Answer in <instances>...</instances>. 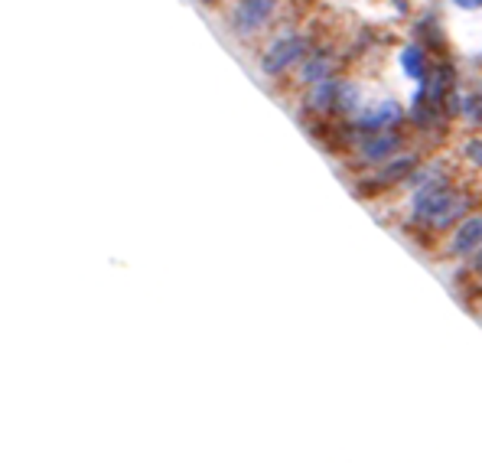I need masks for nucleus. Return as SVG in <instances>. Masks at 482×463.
<instances>
[{
    "instance_id": "obj_1",
    "label": "nucleus",
    "mask_w": 482,
    "mask_h": 463,
    "mask_svg": "<svg viewBox=\"0 0 482 463\" xmlns=\"http://www.w3.org/2000/svg\"><path fill=\"white\" fill-rule=\"evenodd\" d=\"M482 251V212H473L453 229V235L446 239L444 255L446 258H473Z\"/></svg>"
},
{
    "instance_id": "obj_2",
    "label": "nucleus",
    "mask_w": 482,
    "mask_h": 463,
    "mask_svg": "<svg viewBox=\"0 0 482 463\" xmlns=\"http://www.w3.org/2000/svg\"><path fill=\"white\" fill-rule=\"evenodd\" d=\"M401 147H404V137L401 131H382V134H368V137L359 140V157L365 163H388L391 157L401 154Z\"/></svg>"
},
{
    "instance_id": "obj_3",
    "label": "nucleus",
    "mask_w": 482,
    "mask_h": 463,
    "mask_svg": "<svg viewBox=\"0 0 482 463\" xmlns=\"http://www.w3.org/2000/svg\"><path fill=\"white\" fill-rule=\"evenodd\" d=\"M401 121H404V108H401L398 101H382L378 108L359 115L355 128H362L365 134H382V131H394Z\"/></svg>"
},
{
    "instance_id": "obj_4",
    "label": "nucleus",
    "mask_w": 482,
    "mask_h": 463,
    "mask_svg": "<svg viewBox=\"0 0 482 463\" xmlns=\"http://www.w3.org/2000/svg\"><path fill=\"white\" fill-rule=\"evenodd\" d=\"M303 53H306V39H303V36L281 39V43H274V49L264 56L261 69L268 72V76H274V72H283L287 66H293V62H297Z\"/></svg>"
},
{
    "instance_id": "obj_5",
    "label": "nucleus",
    "mask_w": 482,
    "mask_h": 463,
    "mask_svg": "<svg viewBox=\"0 0 482 463\" xmlns=\"http://www.w3.org/2000/svg\"><path fill=\"white\" fill-rule=\"evenodd\" d=\"M277 0H241L235 10V26L238 33H254L258 26H264L274 14Z\"/></svg>"
},
{
    "instance_id": "obj_6",
    "label": "nucleus",
    "mask_w": 482,
    "mask_h": 463,
    "mask_svg": "<svg viewBox=\"0 0 482 463\" xmlns=\"http://www.w3.org/2000/svg\"><path fill=\"white\" fill-rule=\"evenodd\" d=\"M414 170H417V154H398V157H391V160L384 163L382 170H378L375 183H378V186L398 183V180H404L407 173H414Z\"/></svg>"
},
{
    "instance_id": "obj_7",
    "label": "nucleus",
    "mask_w": 482,
    "mask_h": 463,
    "mask_svg": "<svg viewBox=\"0 0 482 463\" xmlns=\"http://www.w3.org/2000/svg\"><path fill=\"white\" fill-rule=\"evenodd\" d=\"M401 62H404V69H407V76L411 78H421L424 69H427V66H424V53L417 46H407L404 56H401Z\"/></svg>"
},
{
    "instance_id": "obj_8",
    "label": "nucleus",
    "mask_w": 482,
    "mask_h": 463,
    "mask_svg": "<svg viewBox=\"0 0 482 463\" xmlns=\"http://www.w3.org/2000/svg\"><path fill=\"white\" fill-rule=\"evenodd\" d=\"M463 278H466V281H473V284L479 287V293H482V251H479V255H473V258H469L466 271H463ZM479 293L473 291V293H469V297H473V301H476Z\"/></svg>"
},
{
    "instance_id": "obj_9",
    "label": "nucleus",
    "mask_w": 482,
    "mask_h": 463,
    "mask_svg": "<svg viewBox=\"0 0 482 463\" xmlns=\"http://www.w3.org/2000/svg\"><path fill=\"white\" fill-rule=\"evenodd\" d=\"M466 157H469V160H473L476 167H479V170H482V137L469 140V144H466Z\"/></svg>"
},
{
    "instance_id": "obj_10",
    "label": "nucleus",
    "mask_w": 482,
    "mask_h": 463,
    "mask_svg": "<svg viewBox=\"0 0 482 463\" xmlns=\"http://www.w3.org/2000/svg\"><path fill=\"white\" fill-rule=\"evenodd\" d=\"M456 4H463V7H476V4H482V0H456Z\"/></svg>"
},
{
    "instance_id": "obj_11",
    "label": "nucleus",
    "mask_w": 482,
    "mask_h": 463,
    "mask_svg": "<svg viewBox=\"0 0 482 463\" xmlns=\"http://www.w3.org/2000/svg\"><path fill=\"white\" fill-rule=\"evenodd\" d=\"M479 297H482V293H479Z\"/></svg>"
}]
</instances>
